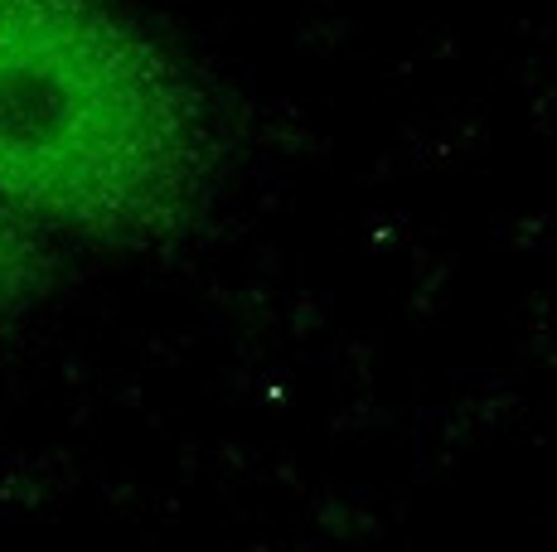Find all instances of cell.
Returning <instances> with one entry per match:
<instances>
[{
	"mask_svg": "<svg viewBox=\"0 0 557 552\" xmlns=\"http://www.w3.org/2000/svg\"><path fill=\"white\" fill-rule=\"evenodd\" d=\"M53 276V252L45 233L29 214H20L10 199H0V315L25 305L35 291H45Z\"/></svg>",
	"mask_w": 557,
	"mask_h": 552,
	"instance_id": "cell-2",
	"label": "cell"
},
{
	"mask_svg": "<svg viewBox=\"0 0 557 552\" xmlns=\"http://www.w3.org/2000/svg\"><path fill=\"white\" fill-rule=\"evenodd\" d=\"M219 170L189 68L116 0H0V199L112 248L175 242Z\"/></svg>",
	"mask_w": 557,
	"mask_h": 552,
	"instance_id": "cell-1",
	"label": "cell"
}]
</instances>
